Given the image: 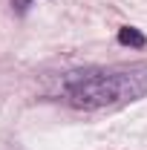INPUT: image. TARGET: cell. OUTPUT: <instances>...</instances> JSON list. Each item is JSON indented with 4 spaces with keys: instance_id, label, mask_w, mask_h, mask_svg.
<instances>
[{
    "instance_id": "7a4b0ae2",
    "label": "cell",
    "mask_w": 147,
    "mask_h": 150,
    "mask_svg": "<svg viewBox=\"0 0 147 150\" xmlns=\"http://www.w3.org/2000/svg\"><path fill=\"white\" fill-rule=\"evenodd\" d=\"M118 43H121V46H133V49H141L147 43V38L141 35L136 26H121V29H118Z\"/></svg>"
},
{
    "instance_id": "6da1fadb",
    "label": "cell",
    "mask_w": 147,
    "mask_h": 150,
    "mask_svg": "<svg viewBox=\"0 0 147 150\" xmlns=\"http://www.w3.org/2000/svg\"><path fill=\"white\" fill-rule=\"evenodd\" d=\"M64 95L78 110L133 104L147 95V67L78 69L64 78Z\"/></svg>"
},
{
    "instance_id": "3957f363",
    "label": "cell",
    "mask_w": 147,
    "mask_h": 150,
    "mask_svg": "<svg viewBox=\"0 0 147 150\" xmlns=\"http://www.w3.org/2000/svg\"><path fill=\"white\" fill-rule=\"evenodd\" d=\"M12 6H15V12H18V15H23V12L32 6V0H12Z\"/></svg>"
}]
</instances>
